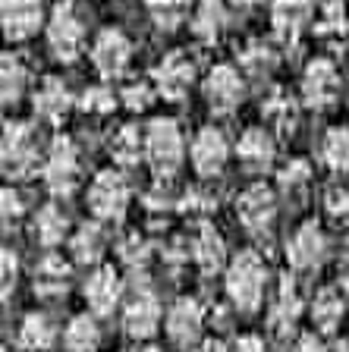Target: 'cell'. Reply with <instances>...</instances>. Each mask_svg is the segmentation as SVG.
Masks as SVG:
<instances>
[{"instance_id":"cell-25","label":"cell","mask_w":349,"mask_h":352,"mask_svg":"<svg viewBox=\"0 0 349 352\" xmlns=\"http://www.w3.org/2000/svg\"><path fill=\"white\" fill-rule=\"evenodd\" d=\"M230 25L226 0H202L189 16V32L198 44H218Z\"/></svg>"},{"instance_id":"cell-38","label":"cell","mask_w":349,"mask_h":352,"mask_svg":"<svg viewBox=\"0 0 349 352\" xmlns=\"http://www.w3.org/2000/svg\"><path fill=\"white\" fill-rule=\"evenodd\" d=\"M277 183H280L284 192H290V195H302V192L308 189V183H312V167H308V161L306 157H293L290 164H284Z\"/></svg>"},{"instance_id":"cell-27","label":"cell","mask_w":349,"mask_h":352,"mask_svg":"<svg viewBox=\"0 0 349 352\" xmlns=\"http://www.w3.org/2000/svg\"><path fill=\"white\" fill-rule=\"evenodd\" d=\"M60 333L54 327V321L41 311H29V315L19 321V330H16V343H19L22 352H54Z\"/></svg>"},{"instance_id":"cell-45","label":"cell","mask_w":349,"mask_h":352,"mask_svg":"<svg viewBox=\"0 0 349 352\" xmlns=\"http://www.w3.org/2000/svg\"><path fill=\"white\" fill-rule=\"evenodd\" d=\"M290 352H330V349H328V343H324L321 333H299V337L293 340Z\"/></svg>"},{"instance_id":"cell-12","label":"cell","mask_w":349,"mask_h":352,"mask_svg":"<svg viewBox=\"0 0 349 352\" xmlns=\"http://www.w3.org/2000/svg\"><path fill=\"white\" fill-rule=\"evenodd\" d=\"M302 311H306V299L299 293V283L284 274L277 280V286L271 289L268 299V327L274 330L277 337H290L296 333L299 321H302Z\"/></svg>"},{"instance_id":"cell-31","label":"cell","mask_w":349,"mask_h":352,"mask_svg":"<svg viewBox=\"0 0 349 352\" xmlns=\"http://www.w3.org/2000/svg\"><path fill=\"white\" fill-rule=\"evenodd\" d=\"M277 63H280V57H277L274 44L264 38H252L240 54V69L246 79H271Z\"/></svg>"},{"instance_id":"cell-41","label":"cell","mask_w":349,"mask_h":352,"mask_svg":"<svg viewBox=\"0 0 349 352\" xmlns=\"http://www.w3.org/2000/svg\"><path fill=\"white\" fill-rule=\"evenodd\" d=\"M0 274H3V299H10V293L16 289V283H19V274H22V267H19V258H16V252L13 249H3V255H0Z\"/></svg>"},{"instance_id":"cell-36","label":"cell","mask_w":349,"mask_h":352,"mask_svg":"<svg viewBox=\"0 0 349 352\" xmlns=\"http://www.w3.org/2000/svg\"><path fill=\"white\" fill-rule=\"evenodd\" d=\"M186 10H189L186 0H145L148 19H151L160 32H173L176 25H182Z\"/></svg>"},{"instance_id":"cell-18","label":"cell","mask_w":349,"mask_h":352,"mask_svg":"<svg viewBox=\"0 0 349 352\" xmlns=\"http://www.w3.org/2000/svg\"><path fill=\"white\" fill-rule=\"evenodd\" d=\"M164 308H160L158 296L148 293V289H138L120 308V321H123V330L132 340H151L160 330V321H164Z\"/></svg>"},{"instance_id":"cell-10","label":"cell","mask_w":349,"mask_h":352,"mask_svg":"<svg viewBox=\"0 0 349 352\" xmlns=\"http://www.w3.org/2000/svg\"><path fill=\"white\" fill-rule=\"evenodd\" d=\"M328 233L321 227L318 220H302L293 236L286 239V264H290L296 274H306V271H318L324 258H328Z\"/></svg>"},{"instance_id":"cell-4","label":"cell","mask_w":349,"mask_h":352,"mask_svg":"<svg viewBox=\"0 0 349 352\" xmlns=\"http://www.w3.org/2000/svg\"><path fill=\"white\" fill-rule=\"evenodd\" d=\"M44 186L54 198H70L82 183V154L70 135H57L44 151Z\"/></svg>"},{"instance_id":"cell-3","label":"cell","mask_w":349,"mask_h":352,"mask_svg":"<svg viewBox=\"0 0 349 352\" xmlns=\"http://www.w3.org/2000/svg\"><path fill=\"white\" fill-rule=\"evenodd\" d=\"M0 164L7 179H29L44 164V151L38 142V132L32 123L10 120L3 126V142H0Z\"/></svg>"},{"instance_id":"cell-13","label":"cell","mask_w":349,"mask_h":352,"mask_svg":"<svg viewBox=\"0 0 349 352\" xmlns=\"http://www.w3.org/2000/svg\"><path fill=\"white\" fill-rule=\"evenodd\" d=\"M230 151H233L230 142H226V135L218 126H202L189 142V164L202 179H214V176H220L226 170Z\"/></svg>"},{"instance_id":"cell-49","label":"cell","mask_w":349,"mask_h":352,"mask_svg":"<svg viewBox=\"0 0 349 352\" xmlns=\"http://www.w3.org/2000/svg\"><path fill=\"white\" fill-rule=\"evenodd\" d=\"M230 7H236V10H252V7H258L262 0H226Z\"/></svg>"},{"instance_id":"cell-11","label":"cell","mask_w":349,"mask_h":352,"mask_svg":"<svg viewBox=\"0 0 349 352\" xmlns=\"http://www.w3.org/2000/svg\"><path fill=\"white\" fill-rule=\"evenodd\" d=\"M340 88H343V79H340V69L330 57H315L312 63L302 69V82H299V98L302 104L315 110H324L330 104H337L340 98Z\"/></svg>"},{"instance_id":"cell-33","label":"cell","mask_w":349,"mask_h":352,"mask_svg":"<svg viewBox=\"0 0 349 352\" xmlns=\"http://www.w3.org/2000/svg\"><path fill=\"white\" fill-rule=\"evenodd\" d=\"M29 91V66L22 63V57L16 54H3V63H0V95H3V104L13 107L25 98Z\"/></svg>"},{"instance_id":"cell-39","label":"cell","mask_w":349,"mask_h":352,"mask_svg":"<svg viewBox=\"0 0 349 352\" xmlns=\"http://www.w3.org/2000/svg\"><path fill=\"white\" fill-rule=\"evenodd\" d=\"M154 98H158V91H154V82L151 79L126 82L123 91H120V101H123V107L132 110V113H145V110L151 107Z\"/></svg>"},{"instance_id":"cell-9","label":"cell","mask_w":349,"mask_h":352,"mask_svg":"<svg viewBox=\"0 0 349 352\" xmlns=\"http://www.w3.org/2000/svg\"><path fill=\"white\" fill-rule=\"evenodd\" d=\"M236 220L252 236H268L277 223V195L264 183H248L236 195Z\"/></svg>"},{"instance_id":"cell-1","label":"cell","mask_w":349,"mask_h":352,"mask_svg":"<svg viewBox=\"0 0 349 352\" xmlns=\"http://www.w3.org/2000/svg\"><path fill=\"white\" fill-rule=\"evenodd\" d=\"M268 264L255 249H242L233 255L224 271V293L236 311H258L268 299Z\"/></svg>"},{"instance_id":"cell-2","label":"cell","mask_w":349,"mask_h":352,"mask_svg":"<svg viewBox=\"0 0 349 352\" xmlns=\"http://www.w3.org/2000/svg\"><path fill=\"white\" fill-rule=\"evenodd\" d=\"M142 132H145V164L158 179H170L189 154L180 123L170 117H154Z\"/></svg>"},{"instance_id":"cell-34","label":"cell","mask_w":349,"mask_h":352,"mask_svg":"<svg viewBox=\"0 0 349 352\" xmlns=\"http://www.w3.org/2000/svg\"><path fill=\"white\" fill-rule=\"evenodd\" d=\"M315 35L324 41H340L349 35V7L343 0H324L315 16Z\"/></svg>"},{"instance_id":"cell-52","label":"cell","mask_w":349,"mask_h":352,"mask_svg":"<svg viewBox=\"0 0 349 352\" xmlns=\"http://www.w3.org/2000/svg\"><path fill=\"white\" fill-rule=\"evenodd\" d=\"M120 3H126V0H120Z\"/></svg>"},{"instance_id":"cell-24","label":"cell","mask_w":349,"mask_h":352,"mask_svg":"<svg viewBox=\"0 0 349 352\" xmlns=\"http://www.w3.org/2000/svg\"><path fill=\"white\" fill-rule=\"evenodd\" d=\"M343 315H346V293L343 289H318L312 296V305H308V321H312L315 333L321 337H334L337 327L343 324Z\"/></svg>"},{"instance_id":"cell-19","label":"cell","mask_w":349,"mask_h":352,"mask_svg":"<svg viewBox=\"0 0 349 352\" xmlns=\"http://www.w3.org/2000/svg\"><path fill=\"white\" fill-rule=\"evenodd\" d=\"M204 318H208V311H204L202 302L192 299V296H180L167 308V318H164V330H167L170 343L186 346V349L195 346L204 330Z\"/></svg>"},{"instance_id":"cell-32","label":"cell","mask_w":349,"mask_h":352,"mask_svg":"<svg viewBox=\"0 0 349 352\" xmlns=\"http://www.w3.org/2000/svg\"><path fill=\"white\" fill-rule=\"evenodd\" d=\"M101 255H104V230L98 220L82 223L79 230H73V236H70V258H73V264L98 267Z\"/></svg>"},{"instance_id":"cell-30","label":"cell","mask_w":349,"mask_h":352,"mask_svg":"<svg viewBox=\"0 0 349 352\" xmlns=\"http://www.w3.org/2000/svg\"><path fill=\"white\" fill-rule=\"evenodd\" d=\"M60 343L66 352H95L101 346V327H98V315L85 311V315H73L66 321Z\"/></svg>"},{"instance_id":"cell-17","label":"cell","mask_w":349,"mask_h":352,"mask_svg":"<svg viewBox=\"0 0 349 352\" xmlns=\"http://www.w3.org/2000/svg\"><path fill=\"white\" fill-rule=\"evenodd\" d=\"M73 107H79V101L73 98L70 85L63 79H57V76L41 79L35 85V91H32V113H35V120H41L47 126H60L73 113Z\"/></svg>"},{"instance_id":"cell-43","label":"cell","mask_w":349,"mask_h":352,"mask_svg":"<svg viewBox=\"0 0 349 352\" xmlns=\"http://www.w3.org/2000/svg\"><path fill=\"white\" fill-rule=\"evenodd\" d=\"M328 214L334 223L340 227H349V186H340L328 195Z\"/></svg>"},{"instance_id":"cell-16","label":"cell","mask_w":349,"mask_h":352,"mask_svg":"<svg viewBox=\"0 0 349 352\" xmlns=\"http://www.w3.org/2000/svg\"><path fill=\"white\" fill-rule=\"evenodd\" d=\"M82 296H85V305L92 315L107 318L114 315L116 308H123V280L114 264H98L95 271L88 274L85 286H82Z\"/></svg>"},{"instance_id":"cell-40","label":"cell","mask_w":349,"mask_h":352,"mask_svg":"<svg viewBox=\"0 0 349 352\" xmlns=\"http://www.w3.org/2000/svg\"><path fill=\"white\" fill-rule=\"evenodd\" d=\"M214 208H218V201H214V195H208V192L189 189L182 195V211L189 214V217H208Z\"/></svg>"},{"instance_id":"cell-46","label":"cell","mask_w":349,"mask_h":352,"mask_svg":"<svg viewBox=\"0 0 349 352\" xmlns=\"http://www.w3.org/2000/svg\"><path fill=\"white\" fill-rule=\"evenodd\" d=\"M230 352H271L268 343H264V337H258V333H242V337L233 340Z\"/></svg>"},{"instance_id":"cell-50","label":"cell","mask_w":349,"mask_h":352,"mask_svg":"<svg viewBox=\"0 0 349 352\" xmlns=\"http://www.w3.org/2000/svg\"><path fill=\"white\" fill-rule=\"evenodd\" d=\"M330 352H349V340H337V343L330 346Z\"/></svg>"},{"instance_id":"cell-15","label":"cell","mask_w":349,"mask_h":352,"mask_svg":"<svg viewBox=\"0 0 349 352\" xmlns=\"http://www.w3.org/2000/svg\"><path fill=\"white\" fill-rule=\"evenodd\" d=\"M92 63L104 79H120L132 63V41L123 29L107 25L92 41Z\"/></svg>"},{"instance_id":"cell-14","label":"cell","mask_w":349,"mask_h":352,"mask_svg":"<svg viewBox=\"0 0 349 352\" xmlns=\"http://www.w3.org/2000/svg\"><path fill=\"white\" fill-rule=\"evenodd\" d=\"M318 7L315 0H274L271 3V29L280 44H299L308 29H315Z\"/></svg>"},{"instance_id":"cell-5","label":"cell","mask_w":349,"mask_h":352,"mask_svg":"<svg viewBox=\"0 0 349 352\" xmlns=\"http://www.w3.org/2000/svg\"><path fill=\"white\" fill-rule=\"evenodd\" d=\"M44 38H47V47L60 63L79 60L82 47H85V22L70 0H60L51 10V16L44 22Z\"/></svg>"},{"instance_id":"cell-29","label":"cell","mask_w":349,"mask_h":352,"mask_svg":"<svg viewBox=\"0 0 349 352\" xmlns=\"http://www.w3.org/2000/svg\"><path fill=\"white\" fill-rule=\"evenodd\" d=\"M262 117L271 132H293L299 123V101L286 88H274L262 104Z\"/></svg>"},{"instance_id":"cell-26","label":"cell","mask_w":349,"mask_h":352,"mask_svg":"<svg viewBox=\"0 0 349 352\" xmlns=\"http://www.w3.org/2000/svg\"><path fill=\"white\" fill-rule=\"evenodd\" d=\"M32 236H35L38 245H44V249H57L63 239H70V217H66V211L57 205V201H47L44 208H38L35 217H32Z\"/></svg>"},{"instance_id":"cell-51","label":"cell","mask_w":349,"mask_h":352,"mask_svg":"<svg viewBox=\"0 0 349 352\" xmlns=\"http://www.w3.org/2000/svg\"><path fill=\"white\" fill-rule=\"evenodd\" d=\"M142 352H164L160 346H148V349H142Z\"/></svg>"},{"instance_id":"cell-35","label":"cell","mask_w":349,"mask_h":352,"mask_svg":"<svg viewBox=\"0 0 349 352\" xmlns=\"http://www.w3.org/2000/svg\"><path fill=\"white\" fill-rule=\"evenodd\" d=\"M321 164L330 170V173H349V129L346 126H334L321 135Z\"/></svg>"},{"instance_id":"cell-37","label":"cell","mask_w":349,"mask_h":352,"mask_svg":"<svg viewBox=\"0 0 349 352\" xmlns=\"http://www.w3.org/2000/svg\"><path fill=\"white\" fill-rule=\"evenodd\" d=\"M120 104V95H114L107 85H88L79 98V107L92 117H110Z\"/></svg>"},{"instance_id":"cell-48","label":"cell","mask_w":349,"mask_h":352,"mask_svg":"<svg viewBox=\"0 0 349 352\" xmlns=\"http://www.w3.org/2000/svg\"><path fill=\"white\" fill-rule=\"evenodd\" d=\"M198 352H230V346H226L220 337H208V340H202Z\"/></svg>"},{"instance_id":"cell-6","label":"cell","mask_w":349,"mask_h":352,"mask_svg":"<svg viewBox=\"0 0 349 352\" xmlns=\"http://www.w3.org/2000/svg\"><path fill=\"white\" fill-rule=\"evenodd\" d=\"M85 201H88V211L98 223H114L126 214L129 208V183L120 170H101L95 173L92 186L85 192Z\"/></svg>"},{"instance_id":"cell-20","label":"cell","mask_w":349,"mask_h":352,"mask_svg":"<svg viewBox=\"0 0 349 352\" xmlns=\"http://www.w3.org/2000/svg\"><path fill=\"white\" fill-rule=\"evenodd\" d=\"M233 151L246 173H268L277 161V135L268 126H248Z\"/></svg>"},{"instance_id":"cell-23","label":"cell","mask_w":349,"mask_h":352,"mask_svg":"<svg viewBox=\"0 0 349 352\" xmlns=\"http://www.w3.org/2000/svg\"><path fill=\"white\" fill-rule=\"evenodd\" d=\"M189 252H192V264H195L198 274H204V277H214V274L226 271V264H230L224 236H220L211 223H202V230L195 233Z\"/></svg>"},{"instance_id":"cell-7","label":"cell","mask_w":349,"mask_h":352,"mask_svg":"<svg viewBox=\"0 0 349 352\" xmlns=\"http://www.w3.org/2000/svg\"><path fill=\"white\" fill-rule=\"evenodd\" d=\"M195 60L186 51H170L158 60V66L151 69V82L158 98H164L167 104H182L189 98L192 85H195Z\"/></svg>"},{"instance_id":"cell-42","label":"cell","mask_w":349,"mask_h":352,"mask_svg":"<svg viewBox=\"0 0 349 352\" xmlns=\"http://www.w3.org/2000/svg\"><path fill=\"white\" fill-rule=\"evenodd\" d=\"M120 258L129 264L132 271H138V264L145 267L148 264V242L142 239V236H129V239L120 245Z\"/></svg>"},{"instance_id":"cell-22","label":"cell","mask_w":349,"mask_h":352,"mask_svg":"<svg viewBox=\"0 0 349 352\" xmlns=\"http://www.w3.org/2000/svg\"><path fill=\"white\" fill-rule=\"evenodd\" d=\"M70 277H73V261H66L60 252H47L35 264L32 289H35L38 299H60L70 289Z\"/></svg>"},{"instance_id":"cell-44","label":"cell","mask_w":349,"mask_h":352,"mask_svg":"<svg viewBox=\"0 0 349 352\" xmlns=\"http://www.w3.org/2000/svg\"><path fill=\"white\" fill-rule=\"evenodd\" d=\"M22 220V198H19V192H13V189H3V223H19Z\"/></svg>"},{"instance_id":"cell-47","label":"cell","mask_w":349,"mask_h":352,"mask_svg":"<svg viewBox=\"0 0 349 352\" xmlns=\"http://www.w3.org/2000/svg\"><path fill=\"white\" fill-rule=\"evenodd\" d=\"M337 280H340V289L349 296V252L340 258V267H337Z\"/></svg>"},{"instance_id":"cell-28","label":"cell","mask_w":349,"mask_h":352,"mask_svg":"<svg viewBox=\"0 0 349 352\" xmlns=\"http://www.w3.org/2000/svg\"><path fill=\"white\" fill-rule=\"evenodd\" d=\"M107 154L116 167H136L138 161H145V132H138V126L123 123L110 132Z\"/></svg>"},{"instance_id":"cell-21","label":"cell","mask_w":349,"mask_h":352,"mask_svg":"<svg viewBox=\"0 0 349 352\" xmlns=\"http://www.w3.org/2000/svg\"><path fill=\"white\" fill-rule=\"evenodd\" d=\"M0 22H3L7 41H29L47 19H44L41 0H3L0 3Z\"/></svg>"},{"instance_id":"cell-8","label":"cell","mask_w":349,"mask_h":352,"mask_svg":"<svg viewBox=\"0 0 349 352\" xmlns=\"http://www.w3.org/2000/svg\"><path fill=\"white\" fill-rule=\"evenodd\" d=\"M202 95L211 113L230 117L233 110H240L242 98H246V76H242V69H236L230 63H218L204 76Z\"/></svg>"}]
</instances>
